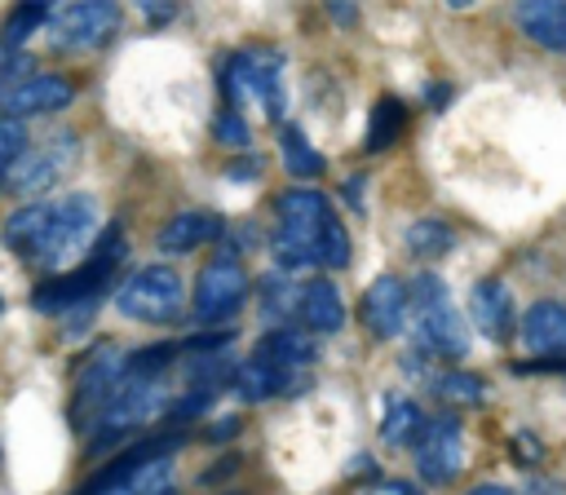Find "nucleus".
Listing matches in <instances>:
<instances>
[{
    "instance_id": "f257e3e1",
    "label": "nucleus",
    "mask_w": 566,
    "mask_h": 495,
    "mask_svg": "<svg viewBox=\"0 0 566 495\" xmlns=\"http://www.w3.org/2000/svg\"><path fill=\"white\" fill-rule=\"evenodd\" d=\"M274 217H279V225L270 234V252L283 270H305V265L345 270L349 265V234L323 190H314V186L279 190Z\"/></svg>"
},
{
    "instance_id": "f03ea898",
    "label": "nucleus",
    "mask_w": 566,
    "mask_h": 495,
    "mask_svg": "<svg viewBox=\"0 0 566 495\" xmlns=\"http://www.w3.org/2000/svg\"><path fill=\"white\" fill-rule=\"evenodd\" d=\"M128 261V243H124V225L119 221H111L102 234H97V243H93V252L75 265V270H66V274H53V278H44L35 292H31V305L40 309V314H80V309H93V301L111 287V278L119 274V265Z\"/></svg>"
},
{
    "instance_id": "7ed1b4c3",
    "label": "nucleus",
    "mask_w": 566,
    "mask_h": 495,
    "mask_svg": "<svg viewBox=\"0 0 566 495\" xmlns=\"http://www.w3.org/2000/svg\"><path fill=\"white\" fill-rule=\"evenodd\" d=\"M407 318L416 323L420 354H433V358H447V362H460L469 354L464 318L451 305V292H447V283L433 270H420L411 278V287H407Z\"/></svg>"
},
{
    "instance_id": "20e7f679",
    "label": "nucleus",
    "mask_w": 566,
    "mask_h": 495,
    "mask_svg": "<svg viewBox=\"0 0 566 495\" xmlns=\"http://www.w3.org/2000/svg\"><path fill=\"white\" fill-rule=\"evenodd\" d=\"M221 97H226V110H239L248 97L261 102V110L283 124V110H287V97H283V53L274 44H252V49H234L221 71Z\"/></svg>"
},
{
    "instance_id": "39448f33",
    "label": "nucleus",
    "mask_w": 566,
    "mask_h": 495,
    "mask_svg": "<svg viewBox=\"0 0 566 495\" xmlns=\"http://www.w3.org/2000/svg\"><path fill=\"white\" fill-rule=\"evenodd\" d=\"M168 385H164V376H155V380H119L115 385V393L102 402V411L88 420L93 424V433H88V451L97 455V451H106V446H119L128 433H137L142 424H150V420H159L164 411H168Z\"/></svg>"
},
{
    "instance_id": "423d86ee",
    "label": "nucleus",
    "mask_w": 566,
    "mask_h": 495,
    "mask_svg": "<svg viewBox=\"0 0 566 495\" xmlns=\"http://www.w3.org/2000/svg\"><path fill=\"white\" fill-rule=\"evenodd\" d=\"M97 225V199L75 190V194H62V199H49V217L27 252L31 265L40 270H57L75 247H84V239L93 234Z\"/></svg>"
},
{
    "instance_id": "0eeeda50",
    "label": "nucleus",
    "mask_w": 566,
    "mask_h": 495,
    "mask_svg": "<svg viewBox=\"0 0 566 495\" xmlns=\"http://www.w3.org/2000/svg\"><path fill=\"white\" fill-rule=\"evenodd\" d=\"M248 292H252V278H248V270L239 261V243H221V252L195 278V296H190L195 323H203V327L230 323L243 309Z\"/></svg>"
},
{
    "instance_id": "6e6552de",
    "label": "nucleus",
    "mask_w": 566,
    "mask_h": 495,
    "mask_svg": "<svg viewBox=\"0 0 566 495\" xmlns=\"http://www.w3.org/2000/svg\"><path fill=\"white\" fill-rule=\"evenodd\" d=\"M181 305H186V287L172 265H142L115 292V309L137 323H177Z\"/></svg>"
},
{
    "instance_id": "1a4fd4ad",
    "label": "nucleus",
    "mask_w": 566,
    "mask_h": 495,
    "mask_svg": "<svg viewBox=\"0 0 566 495\" xmlns=\"http://www.w3.org/2000/svg\"><path fill=\"white\" fill-rule=\"evenodd\" d=\"M460 468H464V424L455 415L424 420L416 438V473L429 486H447L460 477Z\"/></svg>"
},
{
    "instance_id": "9d476101",
    "label": "nucleus",
    "mask_w": 566,
    "mask_h": 495,
    "mask_svg": "<svg viewBox=\"0 0 566 495\" xmlns=\"http://www.w3.org/2000/svg\"><path fill=\"white\" fill-rule=\"evenodd\" d=\"M124 380V349L115 340H102L97 349H88L80 376H75V393H71V420L84 424V415L93 420L102 411V402L115 393V385Z\"/></svg>"
},
{
    "instance_id": "9b49d317",
    "label": "nucleus",
    "mask_w": 566,
    "mask_h": 495,
    "mask_svg": "<svg viewBox=\"0 0 566 495\" xmlns=\"http://www.w3.org/2000/svg\"><path fill=\"white\" fill-rule=\"evenodd\" d=\"M119 27V4L111 0H80L53 13V49H102Z\"/></svg>"
},
{
    "instance_id": "f8f14e48",
    "label": "nucleus",
    "mask_w": 566,
    "mask_h": 495,
    "mask_svg": "<svg viewBox=\"0 0 566 495\" xmlns=\"http://www.w3.org/2000/svg\"><path fill=\"white\" fill-rule=\"evenodd\" d=\"M75 102V80L57 71H31L27 80L9 84L0 93V115L9 119H31V115H53Z\"/></svg>"
},
{
    "instance_id": "ddd939ff",
    "label": "nucleus",
    "mask_w": 566,
    "mask_h": 495,
    "mask_svg": "<svg viewBox=\"0 0 566 495\" xmlns=\"http://www.w3.org/2000/svg\"><path fill=\"white\" fill-rule=\"evenodd\" d=\"M75 155H80V133H53L44 146H35V150H27L13 168H9V186L18 190V194H44L71 164H75Z\"/></svg>"
},
{
    "instance_id": "4468645a",
    "label": "nucleus",
    "mask_w": 566,
    "mask_h": 495,
    "mask_svg": "<svg viewBox=\"0 0 566 495\" xmlns=\"http://www.w3.org/2000/svg\"><path fill=\"white\" fill-rule=\"evenodd\" d=\"M358 323L376 340H394L407 327V283L398 274L371 278L367 292H363V301H358Z\"/></svg>"
},
{
    "instance_id": "2eb2a0df",
    "label": "nucleus",
    "mask_w": 566,
    "mask_h": 495,
    "mask_svg": "<svg viewBox=\"0 0 566 495\" xmlns=\"http://www.w3.org/2000/svg\"><path fill=\"white\" fill-rule=\"evenodd\" d=\"M221 234H226L221 212H212V208H181V212H172V217L159 225L155 247H159L164 256H186V252H195V247H203V243H217Z\"/></svg>"
},
{
    "instance_id": "dca6fc26",
    "label": "nucleus",
    "mask_w": 566,
    "mask_h": 495,
    "mask_svg": "<svg viewBox=\"0 0 566 495\" xmlns=\"http://www.w3.org/2000/svg\"><path fill=\"white\" fill-rule=\"evenodd\" d=\"M230 385H234V393H239L243 402H270V398H292V393H301V389L310 385V371H287V367H274V362H265V358H248V362L234 367Z\"/></svg>"
},
{
    "instance_id": "f3484780",
    "label": "nucleus",
    "mask_w": 566,
    "mask_h": 495,
    "mask_svg": "<svg viewBox=\"0 0 566 495\" xmlns=\"http://www.w3.org/2000/svg\"><path fill=\"white\" fill-rule=\"evenodd\" d=\"M522 349L531 358L566 354V301H535L522 314Z\"/></svg>"
},
{
    "instance_id": "a211bd4d",
    "label": "nucleus",
    "mask_w": 566,
    "mask_h": 495,
    "mask_svg": "<svg viewBox=\"0 0 566 495\" xmlns=\"http://www.w3.org/2000/svg\"><path fill=\"white\" fill-rule=\"evenodd\" d=\"M469 318H473V327H478L486 340H509L513 318H517L509 283H500V278L473 283V292H469Z\"/></svg>"
},
{
    "instance_id": "6ab92c4d",
    "label": "nucleus",
    "mask_w": 566,
    "mask_h": 495,
    "mask_svg": "<svg viewBox=\"0 0 566 495\" xmlns=\"http://www.w3.org/2000/svg\"><path fill=\"white\" fill-rule=\"evenodd\" d=\"M296 318H301V331H310V336L340 331L345 327V301H340L336 283L332 278H310L296 296Z\"/></svg>"
},
{
    "instance_id": "aec40b11",
    "label": "nucleus",
    "mask_w": 566,
    "mask_h": 495,
    "mask_svg": "<svg viewBox=\"0 0 566 495\" xmlns=\"http://www.w3.org/2000/svg\"><path fill=\"white\" fill-rule=\"evenodd\" d=\"M513 18L526 40L548 53H566V0H522L513 4Z\"/></svg>"
},
{
    "instance_id": "412c9836",
    "label": "nucleus",
    "mask_w": 566,
    "mask_h": 495,
    "mask_svg": "<svg viewBox=\"0 0 566 495\" xmlns=\"http://www.w3.org/2000/svg\"><path fill=\"white\" fill-rule=\"evenodd\" d=\"M252 358H265V362L287 367V371H310V362L318 358V336H310L301 327H274L256 340Z\"/></svg>"
},
{
    "instance_id": "4be33fe9",
    "label": "nucleus",
    "mask_w": 566,
    "mask_h": 495,
    "mask_svg": "<svg viewBox=\"0 0 566 495\" xmlns=\"http://www.w3.org/2000/svg\"><path fill=\"white\" fill-rule=\"evenodd\" d=\"M420 429H424L420 402L407 398V393H389V398H385V415H380V438H385L389 446H411V442L420 438Z\"/></svg>"
},
{
    "instance_id": "5701e85b",
    "label": "nucleus",
    "mask_w": 566,
    "mask_h": 495,
    "mask_svg": "<svg viewBox=\"0 0 566 495\" xmlns=\"http://www.w3.org/2000/svg\"><path fill=\"white\" fill-rule=\"evenodd\" d=\"M102 495H177L172 491V455L146 460L133 473H124L119 482H111Z\"/></svg>"
},
{
    "instance_id": "b1692460",
    "label": "nucleus",
    "mask_w": 566,
    "mask_h": 495,
    "mask_svg": "<svg viewBox=\"0 0 566 495\" xmlns=\"http://www.w3.org/2000/svg\"><path fill=\"white\" fill-rule=\"evenodd\" d=\"M279 155H283V168L296 181H314L327 168V159L318 155V146H310V137L296 124H279Z\"/></svg>"
},
{
    "instance_id": "393cba45",
    "label": "nucleus",
    "mask_w": 566,
    "mask_h": 495,
    "mask_svg": "<svg viewBox=\"0 0 566 495\" xmlns=\"http://www.w3.org/2000/svg\"><path fill=\"white\" fill-rule=\"evenodd\" d=\"M402 128H407V106H402L398 97H380V102L371 106V115H367V141H363V150H367V155L389 150V146L402 137Z\"/></svg>"
},
{
    "instance_id": "a878e982",
    "label": "nucleus",
    "mask_w": 566,
    "mask_h": 495,
    "mask_svg": "<svg viewBox=\"0 0 566 495\" xmlns=\"http://www.w3.org/2000/svg\"><path fill=\"white\" fill-rule=\"evenodd\" d=\"M44 217H49V199H35V203H27V208L9 212V217L0 221V243H4L13 256H22V261H27V252H31L35 234H40Z\"/></svg>"
},
{
    "instance_id": "bb28decb",
    "label": "nucleus",
    "mask_w": 566,
    "mask_h": 495,
    "mask_svg": "<svg viewBox=\"0 0 566 495\" xmlns=\"http://www.w3.org/2000/svg\"><path fill=\"white\" fill-rule=\"evenodd\" d=\"M402 243H407V256H416V261H438V256H447V252L455 247V230H451L447 221H438V217H420V221L407 225Z\"/></svg>"
},
{
    "instance_id": "cd10ccee",
    "label": "nucleus",
    "mask_w": 566,
    "mask_h": 495,
    "mask_svg": "<svg viewBox=\"0 0 566 495\" xmlns=\"http://www.w3.org/2000/svg\"><path fill=\"white\" fill-rule=\"evenodd\" d=\"M177 358H181V345H177V340L142 345V349L124 354V380H155V376H164Z\"/></svg>"
},
{
    "instance_id": "c85d7f7f",
    "label": "nucleus",
    "mask_w": 566,
    "mask_h": 495,
    "mask_svg": "<svg viewBox=\"0 0 566 495\" xmlns=\"http://www.w3.org/2000/svg\"><path fill=\"white\" fill-rule=\"evenodd\" d=\"M53 4H44V0H27V4H13L9 9V18H4V31H0V44L4 49H18L27 35H35L40 27H49L53 22Z\"/></svg>"
},
{
    "instance_id": "c756f323",
    "label": "nucleus",
    "mask_w": 566,
    "mask_h": 495,
    "mask_svg": "<svg viewBox=\"0 0 566 495\" xmlns=\"http://www.w3.org/2000/svg\"><path fill=\"white\" fill-rule=\"evenodd\" d=\"M433 393H438L442 402H455V407H478V402H486V380L455 367V371H442V376L433 380Z\"/></svg>"
},
{
    "instance_id": "7c9ffc66",
    "label": "nucleus",
    "mask_w": 566,
    "mask_h": 495,
    "mask_svg": "<svg viewBox=\"0 0 566 495\" xmlns=\"http://www.w3.org/2000/svg\"><path fill=\"white\" fill-rule=\"evenodd\" d=\"M296 296H301V283L287 278V274H265V278H261V314H265V318H287V314H296Z\"/></svg>"
},
{
    "instance_id": "2f4dec72",
    "label": "nucleus",
    "mask_w": 566,
    "mask_h": 495,
    "mask_svg": "<svg viewBox=\"0 0 566 495\" xmlns=\"http://www.w3.org/2000/svg\"><path fill=\"white\" fill-rule=\"evenodd\" d=\"M27 155V124L0 115V190L9 186V168Z\"/></svg>"
},
{
    "instance_id": "473e14b6",
    "label": "nucleus",
    "mask_w": 566,
    "mask_h": 495,
    "mask_svg": "<svg viewBox=\"0 0 566 495\" xmlns=\"http://www.w3.org/2000/svg\"><path fill=\"white\" fill-rule=\"evenodd\" d=\"M212 141L217 146H230V150H248L252 146V128H248V119L239 115V110H217L212 115Z\"/></svg>"
},
{
    "instance_id": "72a5a7b5",
    "label": "nucleus",
    "mask_w": 566,
    "mask_h": 495,
    "mask_svg": "<svg viewBox=\"0 0 566 495\" xmlns=\"http://www.w3.org/2000/svg\"><path fill=\"white\" fill-rule=\"evenodd\" d=\"M261 172H265V159L261 155H243V159H230L226 164V177L230 181H256Z\"/></svg>"
},
{
    "instance_id": "f704fd0d",
    "label": "nucleus",
    "mask_w": 566,
    "mask_h": 495,
    "mask_svg": "<svg viewBox=\"0 0 566 495\" xmlns=\"http://www.w3.org/2000/svg\"><path fill=\"white\" fill-rule=\"evenodd\" d=\"M517 376H531V371H566V354L562 358H526V362H513Z\"/></svg>"
},
{
    "instance_id": "c9c22d12",
    "label": "nucleus",
    "mask_w": 566,
    "mask_h": 495,
    "mask_svg": "<svg viewBox=\"0 0 566 495\" xmlns=\"http://www.w3.org/2000/svg\"><path fill=\"white\" fill-rule=\"evenodd\" d=\"M234 433H239V415H221L217 424H208V429H203V438H208V442H226V438H234Z\"/></svg>"
},
{
    "instance_id": "e433bc0d",
    "label": "nucleus",
    "mask_w": 566,
    "mask_h": 495,
    "mask_svg": "<svg viewBox=\"0 0 566 495\" xmlns=\"http://www.w3.org/2000/svg\"><path fill=\"white\" fill-rule=\"evenodd\" d=\"M367 495H424V491H416L411 482H376L367 486Z\"/></svg>"
},
{
    "instance_id": "4c0bfd02",
    "label": "nucleus",
    "mask_w": 566,
    "mask_h": 495,
    "mask_svg": "<svg viewBox=\"0 0 566 495\" xmlns=\"http://www.w3.org/2000/svg\"><path fill=\"white\" fill-rule=\"evenodd\" d=\"M513 446L522 451V455H517L522 464H535V460H539V438H526V433H517V438H513Z\"/></svg>"
},
{
    "instance_id": "58836bf2",
    "label": "nucleus",
    "mask_w": 566,
    "mask_h": 495,
    "mask_svg": "<svg viewBox=\"0 0 566 495\" xmlns=\"http://www.w3.org/2000/svg\"><path fill=\"white\" fill-rule=\"evenodd\" d=\"M142 13L150 22H168V18H177V4H142Z\"/></svg>"
},
{
    "instance_id": "ea45409f",
    "label": "nucleus",
    "mask_w": 566,
    "mask_h": 495,
    "mask_svg": "<svg viewBox=\"0 0 566 495\" xmlns=\"http://www.w3.org/2000/svg\"><path fill=\"white\" fill-rule=\"evenodd\" d=\"M345 199H349V203L363 212V177H358V181H345Z\"/></svg>"
},
{
    "instance_id": "a19ab883",
    "label": "nucleus",
    "mask_w": 566,
    "mask_h": 495,
    "mask_svg": "<svg viewBox=\"0 0 566 495\" xmlns=\"http://www.w3.org/2000/svg\"><path fill=\"white\" fill-rule=\"evenodd\" d=\"M447 97H451V88H447V84L429 88V106H433V110H442V106H447Z\"/></svg>"
},
{
    "instance_id": "79ce46f5",
    "label": "nucleus",
    "mask_w": 566,
    "mask_h": 495,
    "mask_svg": "<svg viewBox=\"0 0 566 495\" xmlns=\"http://www.w3.org/2000/svg\"><path fill=\"white\" fill-rule=\"evenodd\" d=\"M464 495H513V491H509V486H491V482H486V486H473V491H464Z\"/></svg>"
},
{
    "instance_id": "37998d69",
    "label": "nucleus",
    "mask_w": 566,
    "mask_h": 495,
    "mask_svg": "<svg viewBox=\"0 0 566 495\" xmlns=\"http://www.w3.org/2000/svg\"><path fill=\"white\" fill-rule=\"evenodd\" d=\"M332 18H340V22H354V18H358V9H349V4H332Z\"/></svg>"
},
{
    "instance_id": "c03bdc74",
    "label": "nucleus",
    "mask_w": 566,
    "mask_h": 495,
    "mask_svg": "<svg viewBox=\"0 0 566 495\" xmlns=\"http://www.w3.org/2000/svg\"><path fill=\"white\" fill-rule=\"evenodd\" d=\"M226 495H248V491H226Z\"/></svg>"
}]
</instances>
